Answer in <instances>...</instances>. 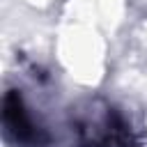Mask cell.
<instances>
[{
	"label": "cell",
	"instance_id": "1",
	"mask_svg": "<svg viewBox=\"0 0 147 147\" xmlns=\"http://www.w3.org/2000/svg\"><path fill=\"white\" fill-rule=\"evenodd\" d=\"M78 147H145L126 119L103 101H87L76 113Z\"/></svg>",
	"mask_w": 147,
	"mask_h": 147
},
{
	"label": "cell",
	"instance_id": "2",
	"mask_svg": "<svg viewBox=\"0 0 147 147\" xmlns=\"http://www.w3.org/2000/svg\"><path fill=\"white\" fill-rule=\"evenodd\" d=\"M2 122L7 136L23 147H44L46 145V133L34 124L30 110L23 103V96L16 90H9L2 101Z\"/></svg>",
	"mask_w": 147,
	"mask_h": 147
}]
</instances>
